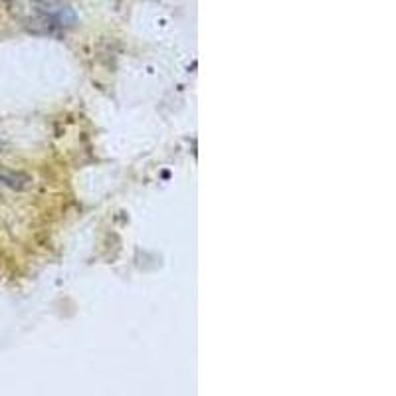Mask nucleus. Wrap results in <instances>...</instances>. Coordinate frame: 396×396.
Wrapping results in <instances>:
<instances>
[{
    "instance_id": "f257e3e1",
    "label": "nucleus",
    "mask_w": 396,
    "mask_h": 396,
    "mask_svg": "<svg viewBox=\"0 0 396 396\" xmlns=\"http://www.w3.org/2000/svg\"><path fill=\"white\" fill-rule=\"evenodd\" d=\"M0 184L8 186L12 191H26L32 186V179L24 172H14L0 167Z\"/></svg>"
}]
</instances>
